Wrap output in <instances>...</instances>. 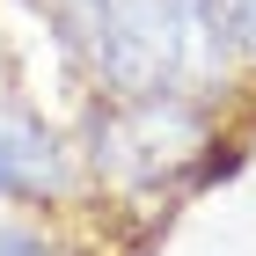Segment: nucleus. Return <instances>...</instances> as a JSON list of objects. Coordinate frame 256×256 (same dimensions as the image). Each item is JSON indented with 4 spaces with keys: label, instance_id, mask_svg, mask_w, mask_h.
I'll use <instances>...</instances> for the list:
<instances>
[{
    "label": "nucleus",
    "instance_id": "nucleus-2",
    "mask_svg": "<svg viewBox=\"0 0 256 256\" xmlns=\"http://www.w3.org/2000/svg\"><path fill=\"white\" fill-rule=\"evenodd\" d=\"M59 190V146L37 118L0 102V198H44Z\"/></svg>",
    "mask_w": 256,
    "mask_h": 256
},
{
    "label": "nucleus",
    "instance_id": "nucleus-1",
    "mask_svg": "<svg viewBox=\"0 0 256 256\" xmlns=\"http://www.w3.org/2000/svg\"><path fill=\"white\" fill-rule=\"evenodd\" d=\"M52 22L110 102H190L227 59L212 0H52Z\"/></svg>",
    "mask_w": 256,
    "mask_h": 256
},
{
    "label": "nucleus",
    "instance_id": "nucleus-3",
    "mask_svg": "<svg viewBox=\"0 0 256 256\" xmlns=\"http://www.w3.org/2000/svg\"><path fill=\"white\" fill-rule=\"evenodd\" d=\"M212 8H220V44L256 66V0H212Z\"/></svg>",
    "mask_w": 256,
    "mask_h": 256
},
{
    "label": "nucleus",
    "instance_id": "nucleus-4",
    "mask_svg": "<svg viewBox=\"0 0 256 256\" xmlns=\"http://www.w3.org/2000/svg\"><path fill=\"white\" fill-rule=\"evenodd\" d=\"M0 256H59L37 227H15V220H0Z\"/></svg>",
    "mask_w": 256,
    "mask_h": 256
}]
</instances>
